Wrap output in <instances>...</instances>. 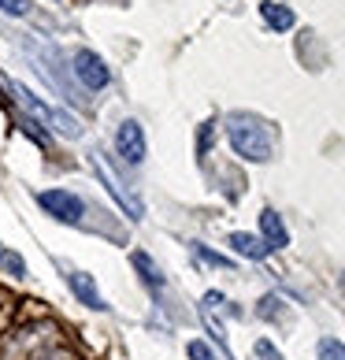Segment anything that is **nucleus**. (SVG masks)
I'll use <instances>...</instances> for the list:
<instances>
[{"instance_id":"nucleus-4","label":"nucleus","mask_w":345,"mask_h":360,"mask_svg":"<svg viewBox=\"0 0 345 360\" xmlns=\"http://www.w3.org/2000/svg\"><path fill=\"white\" fill-rule=\"evenodd\" d=\"M37 205H41L52 219H60V223H82V216H86L82 197L71 193V190H41L37 193Z\"/></svg>"},{"instance_id":"nucleus-18","label":"nucleus","mask_w":345,"mask_h":360,"mask_svg":"<svg viewBox=\"0 0 345 360\" xmlns=\"http://www.w3.org/2000/svg\"><path fill=\"white\" fill-rule=\"evenodd\" d=\"M253 353H256V360H282V353H278L275 342H268V338H260V342L253 345Z\"/></svg>"},{"instance_id":"nucleus-19","label":"nucleus","mask_w":345,"mask_h":360,"mask_svg":"<svg viewBox=\"0 0 345 360\" xmlns=\"http://www.w3.org/2000/svg\"><path fill=\"white\" fill-rule=\"evenodd\" d=\"M41 360H78L74 353H67V349H60V353H45Z\"/></svg>"},{"instance_id":"nucleus-7","label":"nucleus","mask_w":345,"mask_h":360,"mask_svg":"<svg viewBox=\"0 0 345 360\" xmlns=\"http://www.w3.org/2000/svg\"><path fill=\"white\" fill-rule=\"evenodd\" d=\"M67 286H71V293L86 304V309H93V312H104V309H108V304H104V297H100V290H97V283H93V275L71 271V275H67Z\"/></svg>"},{"instance_id":"nucleus-8","label":"nucleus","mask_w":345,"mask_h":360,"mask_svg":"<svg viewBox=\"0 0 345 360\" xmlns=\"http://www.w3.org/2000/svg\"><path fill=\"white\" fill-rule=\"evenodd\" d=\"M260 234H263V242H268L271 249H286L289 245V231H286V223H282V216H278L275 208L260 212Z\"/></svg>"},{"instance_id":"nucleus-2","label":"nucleus","mask_w":345,"mask_h":360,"mask_svg":"<svg viewBox=\"0 0 345 360\" xmlns=\"http://www.w3.org/2000/svg\"><path fill=\"white\" fill-rule=\"evenodd\" d=\"M8 82V89L15 93V101H19V108L22 112H30L41 127H48L52 134H60V138H78L82 134V127H78V119L71 115V112H63V108H52V104H45L37 93H30L22 82H11V78H4Z\"/></svg>"},{"instance_id":"nucleus-13","label":"nucleus","mask_w":345,"mask_h":360,"mask_svg":"<svg viewBox=\"0 0 345 360\" xmlns=\"http://www.w3.org/2000/svg\"><path fill=\"white\" fill-rule=\"evenodd\" d=\"M193 257L201 260V264H208V268H234V264H230L227 257H219V252H211V249H204L201 242H193Z\"/></svg>"},{"instance_id":"nucleus-9","label":"nucleus","mask_w":345,"mask_h":360,"mask_svg":"<svg viewBox=\"0 0 345 360\" xmlns=\"http://www.w3.org/2000/svg\"><path fill=\"white\" fill-rule=\"evenodd\" d=\"M230 249L237 252V257H245V260H263L271 252V245L263 242V238H256V234H245V231H234L230 238Z\"/></svg>"},{"instance_id":"nucleus-5","label":"nucleus","mask_w":345,"mask_h":360,"mask_svg":"<svg viewBox=\"0 0 345 360\" xmlns=\"http://www.w3.org/2000/svg\"><path fill=\"white\" fill-rule=\"evenodd\" d=\"M74 78L82 82L89 93H97V89H104L112 82V71H108V63H104L97 52H89V49H78L74 52Z\"/></svg>"},{"instance_id":"nucleus-10","label":"nucleus","mask_w":345,"mask_h":360,"mask_svg":"<svg viewBox=\"0 0 345 360\" xmlns=\"http://www.w3.org/2000/svg\"><path fill=\"white\" fill-rule=\"evenodd\" d=\"M260 15H263V22H268L271 30H278V34L294 30V22H297V15H294V8L278 4V0H263V4H260Z\"/></svg>"},{"instance_id":"nucleus-1","label":"nucleus","mask_w":345,"mask_h":360,"mask_svg":"<svg viewBox=\"0 0 345 360\" xmlns=\"http://www.w3.org/2000/svg\"><path fill=\"white\" fill-rule=\"evenodd\" d=\"M227 141L249 164H268L271 160V134L256 115H242V112L230 115L227 119Z\"/></svg>"},{"instance_id":"nucleus-3","label":"nucleus","mask_w":345,"mask_h":360,"mask_svg":"<svg viewBox=\"0 0 345 360\" xmlns=\"http://www.w3.org/2000/svg\"><path fill=\"white\" fill-rule=\"evenodd\" d=\"M89 160H93V171H97V179L104 182V190H108V193L115 197V205H119V208L126 212V219L141 223V219H145V205H141V197H138L134 190H130V186H126L123 179L115 175V171L108 167V160H104L100 153H93Z\"/></svg>"},{"instance_id":"nucleus-11","label":"nucleus","mask_w":345,"mask_h":360,"mask_svg":"<svg viewBox=\"0 0 345 360\" xmlns=\"http://www.w3.org/2000/svg\"><path fill=\"white\" fill-rule=\"evenodd\" d=\"M130 264H134V268H138V275L145 278V286H149V290H164L167 286V278H164V271L160 268H156V260L149 257V252H134V257H130Z\"/></svg>"},{"instance_id":"nucleus-17","label":"nucleus","mask_w":345,"mask_h":360,"mask_svg":"<svg viewBox=\"0 0 345 360\" xmlns=\"http://www.w3.org/2000/svg\"><path fill=\"white\" fill-rule=\"evenodd\" d=\"M260 316L263 319H278V316H282V301H278L275 293H268V297L260 301Z\"/></svg>"},{"instance_id":"nucleus-14","label":"nucleus","mask_w":345,"mask_h":360,"mask_svg":"<svg viewBox=\"0 0 345 360\" xmlns=\"http://www.w3.org/2000/svg\"><path fill=\"white\" fill-rule=\"evenodd\" d=\"M315 353H320V360H345V345L338 338H320Z\"/></svg>"},{"instance_id":"nucleus-16","label":"nucleus","mask_w":345,"mask_h":360,"mask_svg":"<svg viewBox=\"0 0 345 360\" xmlns=\"http://www.w3.org/2000/svg\"><path fill=\"white\" fill-rule=\"evenodd\" d=\"M30 8H34L30 0H0V11H4V15H15V19L30 15Z\"/></svg>"},{"instance_id":"nucleus-6","label":"nucleus","mask_w":345,"mask_h":360,"mask_svg":"<svg viewBox=\"0 0 345 360\" xmlns=\"http://www.w3.org/2000/svg\"><path fill=\"white\" fill-rule=\"evenodd\" d=\"M115 153L123 156L130 167L145 160V153H149V141H145V127L138 123V119L119 123V130H115Z\"/></svg>"},{"instance_id":"nucleus-12","label":"nucleus","mask_w":345,"mask_h":360,"mask_svg":"<svg viewBox=\"0 0 345 360\" xmlns=\"http://www.w3.org/2000/svg\"><path fill=\"white\" fill-rule=\"evenodd\" d=\"M0 268H4L11 278H26V260L19 257V252L4 249V242H0Z\"/></svg>"},{"instance_id":"nucleus-15","label":"nucleus","mask_w":345,"mask_h":360,"mask_svg":"<svg viewBox=\"0 0 345 360\" xmlns=\"http://www.w3.org/2000/svg\"><path fill=\"white\" fill-rule=\"evenodd\" d=\"M185 353H190V360H216V349L201 338H193L190 345H185Z\"/></svg>"}]
</instances>
